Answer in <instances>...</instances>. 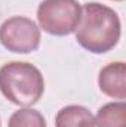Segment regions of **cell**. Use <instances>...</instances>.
I'll use <instances>...</instances> for the list:
<instances>
[{
    "label": "cell",
    "instance_id": "1",
    "mask_svg": "<svg viewBox=\"0 0 126 127\" xmlns=\"http://www.w3.org/2000/svg\"><path fill=\"white\" fill-rule=\"evenodd\" d=\"M77 43L92 52L107 53L120 40L122 24L114 9L98 1L85 3L82 7V18L76 28Z\"/></svg>",
    "mask_w": 126,
    "mask_h": 127
},
{
    "label": "cell",
    "instance_id": "2",
    "mask_svg": "<svg viewBox=\"0 0 126 127\" xmlns=\"http://www.w3.org/2000/svg\"><path fill=\"white\" fill-rule=\"evenodd\" d=\"M0 92L15 105L31 106L43 96L45 80L33 64L12 61L0 68Z\"/></svg>",
    "mask_w": 126,
    "mask_h": 127
},
{
    "label": "cell",
    "instance_id": "3",
    "mask_svg": "<svg viewBox=\"0 0 126 127\" xmlns=\"http://www.w3.org/2000/svg\"><path fill=\"white\" fill-rule=\"evenodd\" d=\"M80 18L82 6L77 0H43L37 7L40 28L58 37L76 31Z\"/></svg>",
    "mask_w": 126,
    "mask_h": 127
},
{
    "label": "cell",
    "instance_id": "4",
    "mask_svg": "<svg viewBox=\"0 0 126 127\" xmlns=\"http://www.w3.org/2000/svg\"><path fill=\"white\" fill-rule=\"evenodd\" d=\"M0 43L13 53H31L40 46V28L25 16L7 18L0 25Z\"/></svg>",
    "mask_w": 126,
    "mask_h": 127
},
{
    "label": "cell",
    "instance_id": "5",
    "mask_svg": "<svg viewBox=\"0 0 126 127\" xmlns=\"http://www.w3.org/2000/svg\"><path fill=\"white\" fill-rule=\"evenodd\" d=\"M99 90L113 99H126V64L111 62L105 65L98 75Z\"/></svg>",
    "mask_w": 126,
    "mask_h": 127
},
{
    "label": "cell",
    "instance_id": "6",
    "mask_svg": "<svg viewBox=\"0 0 126 127\" xmlns=\"http://www.w3.org/2000/svg\"><path fill=\"white\" fill-rule=\"evenodd\" d=\"M55 127H95V117L82 105H68L58 111Z\"/></svg>",
    "mask_w": 126,
    "mask_h": 127
},
{
    "label": "cell",
    "instance_id": "7",
    "mask_svg": "<svg viewBox=\"0 0 126 127\" xmlns=\"http://www.w3.org/2000/svg\"><path fill=\"white\" fill-rule=\"evenodd\" d=\"M96 127H126V103L110 102L102 105L95 117Z\"/></svg>",
    "mask_w": 126,
    "mask_h": 127
},
{
    "label": "cell",
    "instance_id": "8",
    "mask_svg": "<svg viewBox=\"0 0 126 127\" xmlns=\"http://www.w3.org/2000/svg\"><path fill=\"white\" fill-rule=\"evenodd\" d=\"M7 127H46V120L39 111L22 108L10 115Z\"/></svg>",
    "mask_w": 126,
    "mask_h": 127
},
{
    "label": "cell",
    "instance_id": "9",
    "mask_svg": "<svg viewBox=\"0 0 126 127\" xmlns=\"http://www.w3.org/2000/svg\"><path fill=\"white\" fill-rule=\"evenodd\" d=\"M114 1H123V0H114Z\"/></svg>",
    "mask_w": 126,
    "mask_h": 127
},
{
    "label": "cell",
    "instance_id": "10",
    "mask_svg": "<svg viewBox=\"0 0 126 127\" xmlns=\"http://www.w3.org/2000/svg\"><path fill=\"white\" fill-rule=\"evenodd\" d=\"M0 127H1V120H0Z\"/></svg>",
    "mask_w": 126,
    "mask_h": 127
}]
</instances>
